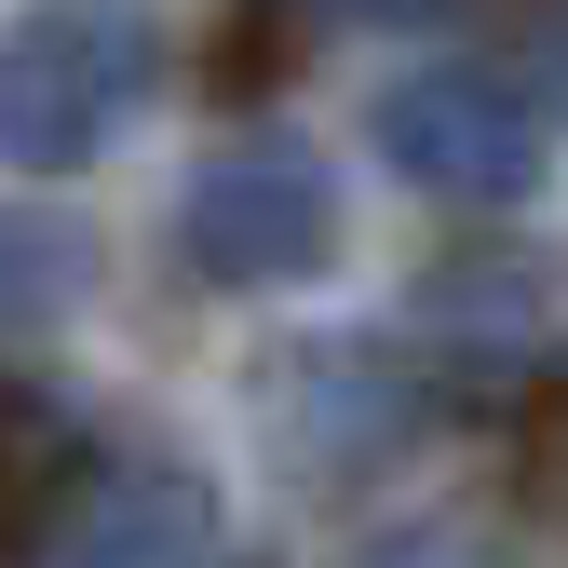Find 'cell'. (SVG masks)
<instances>
[{
	"label": "cell",
	"mask_w": 568,
	"mask_h": 568,
	"mask_svg": "<svg viewBox=\"0 0 568 568\" xmlns=\"http://www.w3.org/2000/svg\"><path fill=\"white\" fill-rule=\"evenodd\" d=\"M163 28L150 0H14L0 14V176H82L150 109Z\"/></svg>",
	"instance_id": "6da1fadb"
},
{
	"label": "cell",
	"mask_w": 568,
	"mask_h": 568,
	"mask_svg": "<svg viewBox=\"0 0 568 568\" xmlns=\"http://www.w3.org/2000/svg\"><path fill=\"white\" fill-rule=\"evenodd\" d=\"M176 257L217 284V298H271V284L338 271V163L298 122H244L190 163L176 190Z\"/></svg>",
	"instance_id": "7a4b0ae2"
},
{
	"label": "cell",
	"mask_w": 568,
	"mask_h": 568,
	"mask_svg": "<svg viewBox=\"0 0 568 568\" xmlns=\"http://www.w3.org/2000/svg\"><path fill=\"white\" fill-rule=\"evenodd\" d=\"M366 150L419 190V203H474V217H501V203H528L555 176V122L501 82V68H406V82H379L366 109Z\"/></svg>",
	"instance_id": "3957f363"
},
{
	"label": "cell",
	"mask_w": 568,
	"mask_h": 568,
	"mask_svg": "<svg viewBox=\"0 0 568 568\" xmlns=\"http://www.w3.org/2000/svg\"><path fill=\"white\" fill-rule=\"evenodd\" d=\"M203 555H217V487L163 447L68 460V487L41 501V541H28V568H203Z\"/></svg>",
	"instance_id": "277c9868"
},
{
	"label": "cell",
	"mask_w": 568,
	"mask_h": 568,
	"mask_svg": "<svg viewBox=\"0 0 568 568\" xmlns=\"http://www.w3.org/2000/svg\"><path fill=\"white\" fill-rule=\"evenodd\" d=\"M257 419H271L284 474L338 487V474H366L379 447H406V434H419V379H393V352H379V338H352V352H338V338H312V352H271Z\"/></svg>",
	"instance_id": "5b68a950"
},
{
	"label": "cell",
	"mask_w": 568,
	"mask_h": 568,
	"mask_svg": "<svg viewBox=\"0 0 568 568\" xmlns=\"http://www.w3.org/2000/svg\"><path fill=\"white\" fill-rule=\"evenodd\" d=\"M95 298V231L41 217V203H0V338H41Z\"/></svg>",
	"instance_id": "8992f818"
},
{
	"label": "cell",
	"mask_w": 568,
	"mask_h": 568,
	"mask_svg": "<svg viewBox=\"0 0 568 568\" xmlns=\"http://www.w3.org/2000/svg\"><path fill=\"white\" fill-rule=\"evenodd\" d=\"M352 14H419V0H352Z\"/></svg>",
	"instance_id": "52a82bcc"
}]
</instances>
